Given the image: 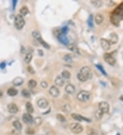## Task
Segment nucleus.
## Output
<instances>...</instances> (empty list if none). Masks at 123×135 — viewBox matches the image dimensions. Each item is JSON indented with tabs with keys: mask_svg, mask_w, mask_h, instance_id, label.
<instances>
[{
	"mask_svg": "<svg viewBox=\"0 0 123 135\" xmlns=\"http://www.w3.org/2000/svg\"><path fill=\"white\" fill-rule=\"evenodd\" d=\"M38 53H39V55L43 56V52L41 51V49H39V50H38Z\"/></svg>",
	"mask_w": 123,
	"mask_h": 135,
	"instance_id": "obj_42",
	"label": "nucleus"
},
{
	"mask_svg": "<svg viewBox=\"0 0 123 135\" xmlns=\"http://www.w3.org/2000/svg\"><path fill=\"white\" fill-rule=\"evenodd\" d=\"M37 85V82L34 79H31L29 80L28 82V86L30 88H36V86Z\"/></svg>",
	"mask_w": 123,
	"mask_h": 135,
	"instance_id": "obj_30",
	"label": "nucleus"
},
{
	"mask_svg": "<svg viewBox=\"0 0 123 135\" xmlns=\"http://www.w3.org/2000/svg\"><path fill=\"white\" fill-rule=\"evenodd\" d=\"M104 21V17L103 15H101V14H98L95 17H94V21L97 25H100Z\"/></svg>",
	"mask_w": 123,
	"mask_h": 135,
	"instance_id": "obj_20",
	"label": "nucleus"
},
{
	"mask_svg": "<svg viewBox=\"0 0 123 135\" xmlns=\"http://www.w3.org/2000/svg\"><path fill=\"white\" fill-rule=\"evenodd\" d=\"M49 94L51 96L56 98L60 95V90L57 88V87L55 86V85H53L49 89Z\"/></svg>",
	"mask_w": 123,
	"mask_h": 135,
	"instance_id": "obj_11",
	"label": "nucleus"
},
{
	"mask_svg": "<svg viewBox=\"0 0 123 135\" xmlns=\"http://www.w3.org/2000/svg\"><path fill=\"white\" fill-rule=\"evenodd\" d=\"M71 77V74L67 70H64L62 72V77L63 79H70Z\"/></svg>",
	"mask_w": 123,
	"mask_h": 135,
	"instance_id": "obj_27",
	"label": "nucleus"
},
{
	"mask_svg": "<svg viewBox=\"0 0 123 135\" xmlns=\"http://www.w3.org/2000/svg\"><path fill=\"white\" fill-rule=\"evenodd\" d=\"M72 117L74 119L77 120V121H88V122H90V119H88L86 117H84L83 116H82L81 115H79V114H76V113H73L71 115Z\"/></svg>",
	"mask_w": 123,
	"mask_h": 135,
	"instance_id": "obj_14",
	"label": "nucleus"
},
{
	"mask_svg": "<svg viewBox=\"0 0 123 135\" xmlns=\"http://www.w3.org/2000/svg\"><path fill=\"white\" fill-rule=\"evenodd\" d=\"M26 132L28 134V135H34V130L32 129V128H28L26 131Z\"/></svg>",
	"mask_w": 123,
	"mask_h": 135,
	"instance_id": "obj_41",
	"label": "nucleus"
},
{
	"mask_svg": "<svg viewBox=\"0 0 123 135\" xmlns=\"http://www.w3.org/2000/svg\"><path fill=\"white\" fill-rule=\"evenodd\" d=\"M70 128H71V131L75 134L82 133L83 130L82 126L79 123H72L70 126Z\"/></svg>",
	"mask_w": 123,
	"mask_h": 135,
	"instance_id": "obj_6",
	"label": "nucleus"
},
{
	"mask_svg": "<svg viewBox=\"0 0 123 135\" xmlns=\"http://www.w3.org/2000/svg\"><path fill=\"white\" fill-rule=\"evenodd\" d=\"M21 94H22V95L26 98H28L30 97V93L27 89H23L21 91Z\"/></svg>",
	"mask_w": 123,
	"mask_h": 135,
	"instance_id": "obj_33",
	"label": "nucleus"
},
{
	"mask_svg": "<svg viewBox=\"0 0 123 135\" xmlns=\"http://www.w3.org/2000/svg\"><path fill=\"white\" fill-rule=\"evenodd\" d=\"M64 79L60 76L57 77L55 79V84L57 87H62L64 85Z\"/></svg>",
	"mask_w": 123,
	"mask_h": 135,
	"instance_id": "obj_18",
	"label": "nucleus"
},
{
	"mask_svg": "<svg viewBox=\"0 0 123 135\" xmlns=\"http://www.w3.org/2000/svg\"><path fill=\"white\" fill-rule=\"evenodd\" d=\"M7 94H8V95H10V96H15V95H17V94H18V90L16 89H15V88H11L8 89Z\"/></svg>",
	"mask_w": 123,
	"mask_h": 135,
	"instance_id": "obj_22",
	"label": "nucleus"
},
{
	"mask_svg": "<svg viewBox=\"0 0 123 135\" xmlns=\"http://www.w3.org/2000/svg\"><path fill=\"white\" fill-rule=\"evenodd\" d=\"M91 3H92L95 7H99V6L102 4V2L100 1H91Z\"/></svg>",
	"mask_w": 123,
	"mask_h": 135,
	"instance_id": "obj_37",
	"label": "nucleus"
},
{
	"mask_svg": "<svg viewBox=\"0 0 123 135\" xmlns=\"http://www.w3.org/2000/svg\"><path fill=\"white\" fill-rule=\"evenodd\" d=\"M56 118L60 122H65L66 121L64 116H63L62 114H57L56 115Z\"/></svg>",
	"mask_w": 123,
	"mask_h": 135,
	"instance_id": "obj_32",
	"label": "nucleus"
},
{
	"mask_svg": "<svg viewBox=\"0 0 123 135\" xmlns=\"http://www.w3.org/2000/svg\"><path fill=\"white\" fill-rule=\"evenodd\" d=\"M23 83H24V79L21 77H16L12 80V84L16 87L21 85Z\"/></svg>",
	"mask_w": 123,
	"mask_h": 135,
	"instance_id": "obj_17",
	"label": "nucleus"
},
{
	"mask_svg": "<svg viewBox=\"0 0 123 135\" xmlns=\"http://www.w3.org/2000/svg\"><path fill=\"white\" fill-rule=\"evenodd\" d=\"M1 68H5V64L4 63H2V64H1Z\"/></svg>",
	"mask_w": 123,
	"mask_h": 135,
	"instance_id": "obj_44",
	"label": "nucleus"
},
{
	"mask_svg": "<svg viewBox=\"0 0 123 135\" xmlns=\"http://www.w3.org/2000/svg\"><path fill=\"white\" fill-rule=\"evenodd\" d=\"M32 54H31V53L26 54V55L25 57V62L26 64H30L31 62L32 59Z\"/></svg>",
	"mask_w": 123,
	"mask_h": 135,
	"instance_id": "obj_28",
	"label": "nucleus"
},
{
	"mask_svg": "<svg viewBox=\"0 0 123 135\" xmlns=\"http://www.w3.org/2000/svg\"><path fill=\"white\" fill-rule=\"evenodd\" d=\"M109 109H110L109 104L107 102L103 101V102H101L98 104V109H100L104 114L108 113L109 111Z\"/></svg>",
	"mask_w": 123,
	"mask_h": 135,
	"instance_id": "obj_7",
	"label": "nucleus"
},
{
	"mask_svg": "<svg viewBox=\"0 0 123 135\" xmlns=\"http://www.w3.org/2000/svg\"><path fill=\"white\" fill-rule=\"evenodd\" d=\"M32 36H33V37H34V38H36V40H37V39H38L39 38H41V33H40L39 32H35V31L32 32Z\"/></svg>",
	"mask_w": 123,
	"mask_h": 135,
	"instance_id": "obj_35",
	"label": "nucleus"
},
{
	"mask_svg": "<svg viewBox=\"0 0 123 135\" xmlns=\"http://www.w3.org/2000/svg\"><path fill=\"white\" fill-rule=\"evenodd\" d=\"M57 38H58V40L62 44H63L64 45H68L69 44V41H68V39L66 37V35L65 33H63L60 32L57 35Z\"/></svg>",
	"mask_w": 123,
	"mask_h": 135,
	"instance_id": "obj_8",
	"label": "nucleus"
},
{
	"mask_svg": "<svg viewBox=\"0 0 123 135\" xmlns=\"http://www.w3.org/2000/svg\"></svg>",
	"mask_w": 123,
	"mask_h": 135,
	"instance_id": "obj_45",
	"label": "nucleus"
},
{
	"mask_svg": "<svg viewBox=\"0 0 123 135\" xmlns=\"http://www.w3.org/2000/svg\"><path fill=\"white\" fill-rule=\"evenodd\" d=\"M16 1H12V4H13V9H15V6H16Z\"/></svg>",
	"mask_w": 123,
	"mask_h": 135,
	"instance_id": "obj_43",
	"label": "nucleus"
},
{
	"mask_svg": "<svg viewBox=\"0 0 123 135\" xmlns=\"http://www.w3.org/2000/svg\"><path fill=\"white\" fill-rule=\"evenodd\" d=\"M65 91L68 94H73L75 92V87L73 84H68L65 87Z\"/></svg>",
	"mask_w": 123,
	"mask_h": 135,
	"instance_id": "obj_15",
	"label": "nucleus"
},
{
	"mask_svg": "<svg viewBox=\"0 0 123 135\" xmlns=\"http://www.w3.org/2000/svg\"><path fill=\"white\" fill-rule=\"evenodd\" d=\"M27 71L29 72V73H30V74H34L35 73V71H34V68H33L32 66H27Z\"/></svg>",
	"mask_w": 123,
	"mask_h": 135,
	"instance_id": "obj_40",
	"label": "nucleus"
},
{
	"mask_svg": "<svg viewBox=\"0 0 123 135\" xmlns=\"http://www.w3.org/2000/svg\"><path fill=\"white\" fill-rule=\"evenodd\" d=\"M12 126H14V128L16 129V130H18V131H20V130H22V124H21V122L19 121H13V123H12Z\"/></svg>",
	"mask_w": 123,
	"mask_h": 135,
	"instance_id": "obj_21",
	"label": "nucleus"
},
{
	"mask_svg": "<svg viewBox=\"0 0 123 135\" xmlns=\"http://www.w3.org/2000/svg\"><path fill=\"white\" fill-rule=\"evenodd\" d=\"M37 40L39 42V43L41 44V45H42L43 47L45 48H50V47H49V45L46 42H45L44 40H42V37H41V38H39L38 39H37Z\"/></svg>",
	"mask_w": 123,
	"mask_h": 135,
	"instance_id": "obj_29",
	"label": "nucleus"
},
{
	"mask_svg": "<svg viewBox=\"0 0 123 135\" xmlns=\"http://www.w3.org/2000/svg\"><path fill=\"white\" fill-rule=\"evenodd\" d=\"M68 49H70L71 51L74 52L75 53H76V54H80V52H79V48H78V47H77L75 44H68Z\"/></svg>",
	"mask_w": 123,
	"mask_h": 135,
	"instance_id": "obj_19",
	"label": "nucleus"
},
{
	"mask_svg": "<svg viewBox=\"0 0 123 135\" xmlns=\"http://www.w3.org/2000/svg\"><path fill=\"white\" fill-rule=\"evenodd\" d=\"M103 115H104V113L101 111L100 109H98V110H97V111L95 112V115H94L95 119H97V120H100L103 117Z\"/></svg>",
	"mask_w": 123,
	"mask_h": 135,
	"instance_id": "obj_25",
	"label": "nucleus"
},
{
	"mask_svg": "<svg viewBox=\"0 0 123 135\" xmlns=\"http://www.w3.org/2000/svg\"><path fill=\"white\" fill-rule=\"evenodd\" d=\"M8 112L11 114H16L17 112L19 111V108L16 106V104L15 103L9 104L7 106Z\"/></svg>",
	"mask_w": 123,
	"mask_h": 135,
	"instance_id": "obj_13",
	"label": "nucleus"
},
{
	"mask_svg": "<svg viewBox=\"0 0 123 135\" xmlns=\"http://www.w3.org/2000/svg\"><path fill=\"white\" fill-rule=\"evenodd\" d=\"M34 124L37 126H41L42 123V119L40 117H36L35 119H34Z\"/></svg>",
	"mask_w": 123,
	"mask_h": 135,
	"instance_id": "obj_31",
	"label": "nucleus"
},
{
	"mask_svg": "<svg viewBox=\"0 0 123 135\" xmlns=\"http://www.w3.org/2000/svg\"><path fill=\"white\" fill-rule=\"evenodd\" d=\"M92 77V74L91 70L89 67L88 66H84L80 70L79 72L77 74V79L79 81L85 82L86 80L91 79Z\"/></svg>",
	"mask_w": 123,
	"mask_h": 135,
	"instance_id": "obj_2",
	"label": "nucleus"
},
{
	"mask_svg": "<svg viewBox=\"0 0 123 135\" xmlns=\"http://www.w3.org/2000/svg\"><path fill=\"white\" fill-rule=\"evenodd\" d=\"M19 12H20V15L21 16H25L29 13V10H28V8L27 6H24L19 10Z\"/></svg>",
	"mask_w": 123,
	"mask_h": 135,
	"instance_id": "obj_23",
	"label": "nucleus"
},
{
	"mask_svg": "<svg viewBox=\"0 0 123 135\" xmlns=\"http://www.w3.org/2000/svg\"><path fill=\"white\" fill-rule=\"evenodd\" d=\"M25 107H26V110H27V113L31 114V113H32L33 112H34V107H33L32 104L31 102H27L26 103Z\"/></svg>",
	"mask_w": 123,
	"mask_h": 135,
	"instance_id": "obj_24",
	"label": "nucleus"
},
{
	"mask_svg": "<svg viewBox=\"0 0 123 135\" xmlns=\"http://www.w3.org/2000/svg\"><path fill=\"white\" fill-rule=\"evenodd\" d=\"M48 85H49L47 81H45V80H43L41 83V86L44 89H46V88H48Z\"/></svg>",
	"mask_w": 123,
	"mask_h": 135,
	"instance_id": "obj_38",
	"label": "nucleus"
},
{
	"mask_svg": "<svg viewBox=\"0 0 123 135\" xmlns=\"http://www.w3.org/2000/svg\"><path fill=\"white\" fill-rule=\"evenodd\" d=\"M64 59L65 60V62H71L73 61V57L71 55H66L64 57Z\"/></svg>",
	"mask_w": 123,
	"mask_h": 135,
	"instance_id": "obj_34",
	"label": "nucleus"
},
{
	"mask_svg": "<svg viewBox=\"0 0 123 135\" xmlns=\"http://www.w3.org/2000/svg\"><path fill=\"white\" fill-rule=\"evenodd\" d=\"M77 98L81 102H87L90 100V93L88 91L82 90L77 94Z\"/></svg>",
	"mask_w": 123,
	"mask_h": 135,
	"instance_id": "obj_4",
	"label": "nucleus"
},
{
	"mask_svg": "<svg viewBox=\"0 0 123 135\" xmlns=\"http://www.w3.org/2000/svg\"><path fill=\"white\" fill-rule=\"evenodd\" d=\"M108 40L109 41L111 44H114L116 43H117V42L118 40V37L116 33H112L109 35V39Z\"/></svg>",
	"mask_w": 123,
	"mask_h": 135,
	"instance_id": "obj_16",
	"label": "nucleus"
},
{
	"mask_svg": "<svg viewBox=\"0 0 123 135\" xmlns=\"http://www.w3.org/2000/svg\"><path fill=\"white\" fill-rule=\"evenodd\" d=\"M88 24L90 27H93V18H92V15L89 16V18L88 20Z\"/></svg>",
	"mask_w": 123,
	"mask_h": 135,
	"instance_id": "obj_36",
	"label": "nucleus"
},
{
	"mask_svg": "<svg viewBox=\"0 0 123 135\" xmlns=\"http://www.w3.org/2000/svg\"><path fill=\"white\" fill-rule=\"evenodd\" d=\"M96 66H97V68H98L99 70H101V73H102V74H103L104 75H106L107 74L106 72H105V70L102 68V66H100V65H97Z\"/></svg>",
	"mask_w": 123,
	"mask_h": 135,
	"instance_id": "obj_39",
	"label": "nucleus"
},
{
	"mask_svg": "<svg viewBox=\"0 0 123 135\" xmlns=\"http://www.w3.org/2000/svg\"><path fill=\"white\" fill-rule=\"evenodd\" d=\"M37 105L41 109H46L49 105V102L45 98H40L37 101Z\"/></svg>",
	"mask_w": 123,
	"mask_h": 135,
	"instance_id": "obj_12",
	"label": "nucleus"
},
{
	"mask_svg": "<svg viewBox=\"0 0 123 135\" xmlns=\"http://www.w3.org/2000/svg\"><path fill=\"white\" fill-rule=\"evenodd\" d=\"M101 47L102 48L105 50V51H107V50H109L110 48H111V43L109 42V41L107 39L105 38H101Z\"/></svg>",
	"mask_w": 123,
	"mask_h": 135,
	"instance_id": "obj_9",
	"label": "nucleus"
},
{
	"mask_svg": "<svg viewBox=\"0 0 123 135\" xmlns=\"http://www.w3.org/2000/svg\"><path fill=\"white\" fill-rule=\"evenodd\" d=\"M22 119L25 124H31L34 121V119H33V117L32 116V115L30 114V113H27L23 114Z\"/></svg>",
	"mask_w": 123,
	"mask_h": 135,
	"instance_id": "obj_10",
	"label": "nucleus"
},
{
	"mask_svg": "<svg viewBox=\"0 0 123 135\" xmlns=\"http://www.w3.org/2000/svg\"><path fill=\"white\" fill-rule=\"evenodd\" d=\"M62 109L63 111L65 112V113H67L72 111V108H71V106H70V104H64V105L62 106Z\"/></svg>",
	"mask_w": 123,
	"mask_h": 135,
	"instance_id": "obj_26",
	"label": "nucleus"
},
{
	"mask_svg": "<svg viewBox=\"0 0 123 135\" xmlns=\"http://www.w3.org/2000/svg\"><path fill=\"white\" fill-rule=\"evenodd\" d=\"M25 20L23 17L21 16V15H17L15 18V27L16 29L18 30H21L23 29V27H24Z\"/></svg>",
	"mask_w": 123,
	"mask_h": 135,
	"instance_id": "obj_3",
	"label": "nucleus"
},
{
	"mask_svg": "<svg viewBox=\"0 0 123 135\" xmlns=\"http://www.w3.org/2000/svg\"><path fill=\"white\" fill-rule=\"evenodd\" d=\"M103 59L106 62L107 64H109L111 66H114L116 60V58L114 56L113 53H105L104 56H103Z\"/></svg>",
	"mask_w": 123,
	"mask_h": 135,
	"instance_id": "obj_5",
	"label": "nucleus"
},
{
	"mask_svg": "<svg viewBox=\"0 0 123 135\" xmlns=\"http://www.w3.org/2000/svg\"><path fill=\"white\" fill-rule=\"evenodd\" d=\"M122 20H123V2L113 11L111 16L112 23H119Z\"/></svg>",
	"mask_w": 123,
	"mask_h": 135,
	"instance_id": "obj_1",
	"label": "nucleus"
}]
</instances>
